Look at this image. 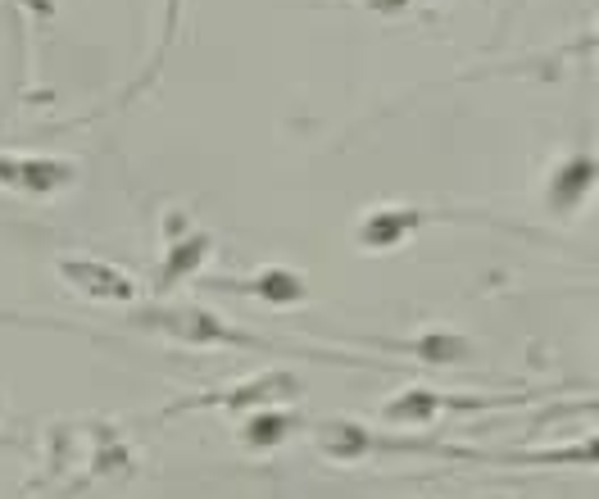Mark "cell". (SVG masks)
Masks as SVG:
<instances>
[{
  "instance_id": "30bf717a",
  "label": "cell",
  "mask_w": 599,
  "mask_h": 499,
  "mask_svg": "<svg viewBox=\"0 0 599 499\" xmlns=\"http://www.w3.org/2000/svg\"><path fill=\"white\" fill-rule=\"evenodd\" d=\"M436 409H441V395L436 391H404L400 400L386 404L382 418L386 422H404V427H418V422H427Z\"/></svg>"
},
{
  "instance_id": "8992f818",
  "label": "cell",
  "mask_w": 599,
  "mask_h": 499,
  "mask_svg": "<svg viewBox=\"0 0 599 499\" xmlns=\"http://www.w3.org/2000/svg\"><path fill=\"white\" fill-rule=\"evenodd\" d=\"M590 186H595V159H586V155L568 159L550 182V205L559 209V214H568V209L581 205V196H586Z\"/></svg>"
},
{
  "instance_id": "ba28073f",
  "label": "cell",
  "mask_w": 599,
  "mask_h": 499,
  "mask_svg": "<svg viewBox=\"0 0 599 499\" xmlns=\"http://www.w3.org/2000/svg\"><path fill=\"white\" fill-rule=\"evenodd\" d=\"M368 445H373L368 431L354 427V422H323V427H318V450L336 463H350L354 454H364Z\"/></svg>"
},
{
  "instance_id": "7c38bea8",
  "label": "cell",
  "mask_w": 599,
  "mask_h": 499,
  "mask_svg": "<svg viewBox=\"0 0 599 499\" xmlns=\"http://www.w3.org/2000/svg\"><path fill=\"white\" fill-rule=\"evenodd\" d=\"M368 5H373V10H382V14H395V10H404L409 0H368Z\"/></svg>"
},
{
  "instance_id": "277c9868",
  "label": "cell",
  "mask_w": 599,
  "mask_h": 499,
  "mask_svg": "<svg viewBox=\"0 0 599 499\" xmlns=\"http://www.w3.org/2000/svg\"><path fill=\"white\" fill-rule=\"evenodd\" d=\"M423 223V209H373V214L359 223V241L368 250H395L400 241H409Z\"/></svg>"
},
{
  "instance_id": "7a4b0ae2",
  "label": "cell",
  "mask_w": 599,
  "mask_h": 499,
  "mask_svg": "<svg viewBox=\"0 0 599 499\" xmlns=\"http://www.w3.org/2000/svg\"><path fill=\"white\" fill-rule=\"evenodd\" d=\"M78 182V164L55 155H0V186L19 196H59Z\"/></svg>"
},
{
  "instance_id": "6da1fadb",
  "label": "cell",
  "mask_w": 599,
  "mask_h": 499,
  "mask_svg": "<svg viewBox=\"0 0 599 499\" xmlns=\"http://www.w3.org/2000/svg\"><path fill=\"white\" fill-rule=\"evenodd\" d=\"M55 273L64 277L69 291H78L82 300H96V304H137V282L118 264H105V259H87V255H73V259H59Z\"/></svg>"
},
{
  "instance_id": "52a82bcc",
  "label": "cell",
  "mask_w": 599,
  "mask_h": 499,
  "mask_svg": "<svg viewBox=\"0 0 599 499\" xmlns=\"http://www.w3.org/2000/svg\"><path fill=\"white\" fill-rule=\"evenodd\" d=\"M295 418L282 409H259L246 418V427H241V441H246V450H277V445L291 436Z\"/></svg>"
},
{
  "instance_id": "5b68a950",
  "label": "cell",
  "mask_w": 599,
  "mask_h": 499,
  "mask_svg": "<svg viewBox=\"0 0 599 499\" xmlns=\"http://www.w3.org/2000/svg\"><path fill=\"white\" fill-rule=\"evenodd\" d=\"M218 291H246L255 295V300H268V304H295L305 300L309 286L300 273H291V268H264V273H255L250 282H214Z\"/></svg>"
},
{
  "instance_id": "9c48e42d",
  "label": "cell",
  "mask_w": 599,
  "mask_h": 499,
  "mask_svg": "<svg viewBox=\"0 0 599 499\" xmlns=\"http://www.w3.org/2000/svg\"><path fill=\"white\" fill-rule=\"evenodd\" d=\"M209 255V236H187V241H177L173 250H168L164 268H159V286H173L182 282V277H191L200 264H205Z\"/></svg>"
},
{
  "instance_id": "8fae6325",
  "label": "cell",
  "mask_w": 599,
  "mask_h": 499,
  "mask_svg": "<svg viewBox=\"0 0 599 499\" xmlns=\"http://www.w3.org/2000/svg\"><path fill=\"white\" fill-rule=\"evenodd\" d=\"M413 350L423 354L427 363H463L472 354V345L463 341V336H445V332H432V336H423V341L413 345Z\"/></svg>"
},
{
  "instance_id": "3957f363",
  "label": "cell",
  "mask_w": 599,
  "mask_h": 499,
  "mask_svg": "<svg viewBox=\"0 0 599 499\" xmlns=\"http://www.w3.org/2000/svg\"><path fill=\"white\" fill-rule=\"evenodd\" d=\"M300 391V382H295L291 372H259V377H250V382L241 386H227V391L218 395H205V400H187V404H177V409L168 413H187V409H205V404H214V409H255V404H277V400H291V395Z\"/></svg>"
}]
</instances>
